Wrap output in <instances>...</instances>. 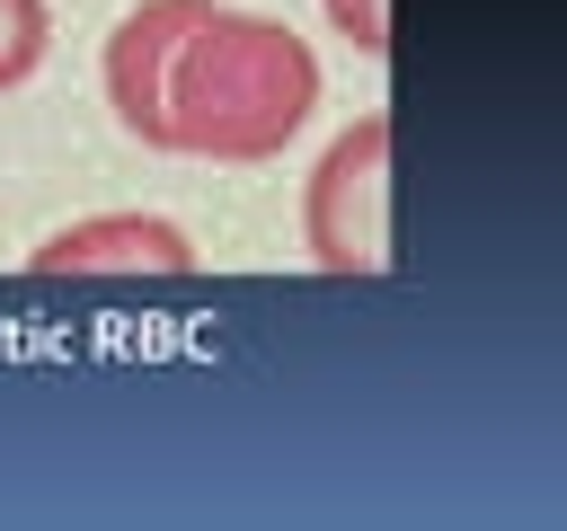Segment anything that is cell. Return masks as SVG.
Wrapping results in <instances>:
<instances>
[{
	"label": "cell",
	"instance_id": "5b68a950",
	"mask_svg": "<svg viewBox=\"0 0 567 531\" xmlns=\"http://www.w3.org/2000/svg\"><path fill=\"white\" fill-rule=\"evenodd\" d=\"M53 53V9L44 0H0V97L27 88Z\"/></svg>",
	"mask_w": 567,
	"mask_h": 531
},
{
	"label": "cell",
	"instance_id": "3957f363",
	"mask_svg": "<svg viewBox=\"0 0 567 531\" xmlns=\"http://www.w3.org/2000/svg\"><path fill=\"white\" fill-rule=\"evenodd\" d=\"M27 274H195V239L159 212H89V221H62Z\"/></svg>",
	"mask_w": 567,
	"mask_h": 531
},
{
	"label": "cell",
	"instance_id": "7a4b0ae2",
	"mask_svg": "<svg viewBox=\"0 0 567 531\" xmlns=\"http://www.w3.org/2000/svg\"><path fill=\"white\" fill-rule=\"evenodd\" d=\"M301 248L319 274H381L390 266V115H354L310 186H301Z\"/></svg>",
	"mask_w": 567,
	"mask_h": 531
},
{
	"label": "cell",
	"instance_id": "277c9868",
	"mask_svg": "<svg viewBox=\"0 0 567 531\" xmlns=\"http://www.w3.org/2000/svg\"><path fill=\"white\" fill-rule=\"evenodd\" d=\"M195 9L204 0H142L106 35V62H97L106 71V106H115V124L142 150H159V88H168V53H177V35H186Z\"/></svg>",
	"mask_w": 567,
	"mask_h": 531
},
{
	"label": "cell",
	"instance_id": "6da1fadb",
	"mask_svg": "<svg viewBox=\"0 0 567 531\" xmlns=\"http://www.w3.org/2000/svg\"><path fill=\"white\" fill-rule=\"evenodd\" d=\"M310 106H319V53L266 9L204 0L168 53L159 150H186L213 168H257V159H284V142L310 124Z\"/></svg>",
	"mask_w": 567,
	"mask_h": 531
},
{
	"label": "cell",
	"instance_id": "8992f818",
	"mask_svg": "<svg viewBox=\"0 0 567 531\" xmlns=\"http://www.w3.org/2000/svg\"><path fill=\"white\" fill-rule=\"evenodd\" d=\"M319 9H328V27H337L363 62H381V53H390V0H319Z\"/></svg>",
	"mask_w": 567,
	"mask_h": 531
}]
</instances>
